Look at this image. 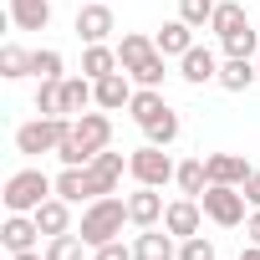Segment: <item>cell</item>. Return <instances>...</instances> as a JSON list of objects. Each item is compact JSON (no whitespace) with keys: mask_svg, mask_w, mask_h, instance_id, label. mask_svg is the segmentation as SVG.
I'll return each instance as SVG.
<instances>
[{"mask_svg":"<svg viewBox=\"0 0 260 260\" xmlns=\"http://www.w3.org/2000/svg\"><path fill=\"white\" fill-rule=\"evenodd\" d=\"M199 204H204V214L219 224V230H235V224H245L250 214V199H245V189L240 184H209L204 194H199Z\"/></svg>","mask_w":260,"mask_h":260,"instance_id":"cell-4","label":"cell"},{"mask_svg":"<svg viewBox=\"0 0 260 260\" xmlns=\"http://www.w3.org/2000/svg\"><path fill=\"white\" fill-rule=\"evenodd\" d=\"M112 31H117V21H112V11H107V0H87V6L77 11V36H82L87 46H102Z\"/></svg>","mask_w":260,"mask_h":260,"instance_id":"cell-8","label":"cell"},{"mask_svg":"<svg viewBox=\"0 0 260 260\" xmlns=\"http://www.w3.org/2000/svg\"><path fill=\"white\" fill-rule=\"evenodd\" d=\"M56 158H61V169H87V164H92V153H87V143H82L77 133H67V138H61Z\"/></svg>","mask_w":260,"mask_h":260,"instance_id":"cell-32","label":"cell"},{"mask_svg":"<svg viewBox=\"0 0 260 260\" xmlns=\"http://www.w3.org/2000/svg\"><path fill=\"white\" fill-rule=\"evenodd\" d=\"M36 112H41V117H67V92H61V82H41V87H36Z\"/></svg>","mask_w":260,"mask_h":260,"instance_id":"cell-29","label":"cell"},{"mask_svg":"<svg viewBox=\"0 0 260 260\" xmlns=\"http://www.w3.org/2000/svg\"><path fill=\"white\" fill-rule=\"evenodd\" d=\"M92 260H138V255H133V245L107 240V245H97V250H92Z\"/></svg>","mask_w":260,"mask_h":260,"instance_id":"cell-36","label":"cell"},{"mask_svg":"<svg viewBox=\"0 0 260 260\" xmlns=\"http://www.w3.org/2000/svg\"><path fill=\"white\" fill-rule=\"evenodd\" d=\"M245 235H250V245H260V209H250V219H245Z\"/></svg>","mask_w":260,"mask_h":260,"instance_id":"cell-38","label":"cell"},{"mask_svg":"<svg viewBox=\"0 0 260 260\" xmlns=\"http://www.w3.org/2000/svg\"><path fill=\"white\" fill-rule=\"evenodd\" d=\"M164 194L158 189H148V184H138L133 194H127V219H133L138 230H153V224H164Z\"/></svg>","mask_w":260,"mask_h":260,"instance_id":"cell-9","label":"cell"},{"mask_svg":"<svg viewBox=\"0 0 260 260\" xmlns=\"http://www.w3.org/2000/svg\"><path fill=\"white\" fill-rule=\"evenodd\" d=\"M240 260H260V245H250V250H240Z\"/></svg>","mask_w":260,"mask_h":260,"instance_id":"cell-40","label":"cell"},{"mask_svg":"<svg viewBox=\"0 0 260 260\" xmlns=\"http://www.w3.org/2000/svg\"><path fill=\"white\" fill-rule=\"evenodd\" d=\"M204 164H209V184H245L250 179V164L240 153H209Z\"/></svg>","mask_w":260,"mask_h":260,"instance_id":"cell-21","label":"cell"},{"mask_svg":"<svg viewBox=\"0 0 260 260\" xmlns=\"http://www.w3.org/2000/svg\"><path fill=\"white\" fill-rule=\"evenodd\" d=\"M122 169H127V158L102 148V153L87 164V194H92V199H102V194H117V184H122Z\"/></svg>","mask_w":260,"mask_h":260,"instance_id":"cell-6","label":"cell"},{"mask_svg":"<svg viewBox=\"0 0 260 260\" xmlns=\"http://www.w3.org/2000/svg\"><path fill=\"white\" fill-rule=\"evenodd\" d=\"M255 82H260L255 56H224V61H219V87H224V92H250Z\"/></svg>","mask_w":260,"mask_h":260,"instance_id":"cell-14","label":"cell"},{"mask_svg":"<svg viewBox=\"0 0 260 260\" xmlns=\"http://www.w3.org/2000/svg\"><path fill=\"white\" fill-rule=\"evenodd\" d=\"M11 21L21 31H46L51 26V0H11Z\"/></svg>","mask_w":260,"mask_h":260,"instance_id":"cell-23","label":"cell"},{"mask_svg":"<svg viewBox=\"0 0 260 260\" xmlns=\"http://www.w3.org/2000/svg\"><path fill=\"white\" fill-rule=\"evenodd\" d=\"M11 260H46V250H16Z\"/></svg>","mask_w":260,"mask_h":260,"instance_id":"cell-39","label":"cell"},{"mask_svg":"<svg viewBox=\"0 0 260 260\" xmlns=\"http://www.w3.org/2000/svg\"><path fill=\"white\" fill-rule=\"evenodd\" d=\"M67 133H72V117H31V122L16 127V153H26V158L56 153Z\"/></svg>","mask_w":260,"mask_h":260,"instance_id":"cell-3","label":"cell"},{"mask_svg":"<svg viewBox=\"0 0 260 260\" xmlns=\"http://www.w3.org/2000/svg\"><path fill=\"white\" fill-rule=\"evenodd\" d=\"M0 245H6L11 255H16V250H36V245H41L36 214H6V224H0Z\"/></svg>","mask_w":260,"mask_h":260,"instance_id":"cell-11","label":"cell"},{"mask_svg":"<svg viewBox=\"0 0 260 260\" xmlns=\"http://www.w3.org/2000/svg\"><path fill=\"white\" fill-rule=\"evenodd\" d=\"M56 194H61L67 204H92V194H87V169H61V174H56Z\"/></svg>","mask_w":260,"mask_h":260,"instance_id":"cell-26","label":"cell"},{"mask_svg":"<svg viewBox=\"0 0 260 260\" xmlns=\"http://www.w3.org/2000/svg\"><path fill=\"white\" fill-rule=\"evenodd\" d=\"M204 219H209V214H204V204H199V199H189V194H179V199L164 209V230H169L174 240L199 235V230H204Z\"/></svg>","mask_w":260,"mask_h":260,"instance_id":"cell-7","label":"cell"},{"mask_svg":"<svg viewBox=\"0 0 260 260\" xmlns=\"http://www.w3.org/2000/svg\"><path fill=\"white\" fill-rule=\"evenodd\" d=\"M127 174H133L138 184H148V189H164V184H174L179 164L169 158V148L143 143V148H133V153H127Z\"/></svg>","mask_w":260,"mask_h":260,"instance_id":"cell-5","label":"cell"},{"mask_svg":"<svg viewBox=\"0 0 260 260\" xmlns=\"http://www.w3.org/2000/svg\"><path fill=\"white\" fill-rule=\"evenodd\" d=\"M255 67H260V56H255Z\"/></svg>","mask_w":260,"mask_h":260,"instance_id":"cell-41","label":"cell"},{"mask_svg":"<svg viewBox=\"0 0 260 260\" xmlns=\"http://www.w3.org/2000/svg\"><path fill=\"white\" fill-rule=\"evenodd\" d=\"M72 133L87 143V153L97 158L107 143H112V117L107 112H82V117H72Z\"/></svg>","mask_w":260,"mask_h":260,"instance_id":"cell-12","label":"cell"},{"mask_svg":"<svg viewBox=\"0 0 260 260\" xmlns=\"http://www.w3.org/2000/svg\"><path fill=\"white\" fill-rule=\"evenodd\" d=\"M56 194V179H46L41 169H16L11 179H6V214H36L46 199Z\"/></svg>","mask_w":260,"mask_h":260,"instance_id":"cell-2","label":"cell"},{"mask_svg":"<svg viewBox=\"0 0 260 260\" xmlns=\"http://www.w3.org/2000/svg\"><path fill=\"white\" fill-rule=\"evenodd\" d=\"M209 31H214L219 41H230V36L250 31V16H245V6H240V0H219V6H214V21H209Z\"/></svg>","mask_w":260,"mask_h":260,"instance_id":"cell-18","label":"cell"},{"mask_svg":"<svg viewBox=\"0 0 260 260\" xmlns=\"http://www.w3.org/2000/svg\"><path fill=\"white\" fill-rule=\"evenodd\" d=\"M214 6H219V0H179V16H184L194 31H204V26L214 21Z\"/></svg>","mask_w":260,"mask_h":260,"instance_id":"cell-33","label":"cell"},{"mask_svg":"<svg viewBox=\"0 0 260 260\" xmlns=\"http://www.w3.org/2000/svg\"><path fill=\"white\" fill-rule=\"evenodd\" d=\"M92 87H97V107L102 112H122L127 102H133V92H138V82L127 77V72H112V77H102Z\"/></svg>","mask_w":260,"mask_h":260,"instance_id":"cell-13","label":"cell"},{"mask_svg":"<svg viewBox=\"0 0 260 260\" xmlns=\"http://www.w3.org/2000/svg\"><path fill=\"white\" fill-rule=\"evenodd\" d=\"M153 51H158V46H153V36H143V31H122V41H117V61H122V72H138Z\"/></svg>","mask_w":260,"mask_h":260,"instance_id":"cell-19","label":"cell"},{"mask_svg":"<svg viewBox=\"0 0 260 260\" xmlns=\"http://www.w3.org/2000/svg\"><path fill=\"white\" fill-rule=\"evenodd\" d=\"M127 77H133L138 87H164V77H169V56H164V51H153L138 72H127Z\"/></svg>","mask_w":260,"mask_h":260,"instance_id":"cell-30","label":"cell"},{"mask_svg":"<svg viewBox=\"0 0 260 260\" xmlns=\"http://www.w3.org/2000/svg\"><path fill=\"white\" fill-rule=\"evenodd\" d=\"M174 184H179V194L199 199V194L209 189V164H204V158H184V164H179V174H174Z\"/></svg>","mask_w":260,"mask_h":260,"instance_id":"cell-24","label":"cell"},{"mask_svg":"<svg viewBox=\"0 0 260 260\" xmlns=\"http://www.w3.org/2000/svg\"><path fill=\"white\" fill-rule=\"evenodd\" d=\"M112 72H122V61H117V46H87L82 51V77H92V82H102V77H112Z\"/></svg>","mask_w":260,"mask_h":260,"instance_id":"cell-20","label":"cell"},{"mask_svg":"<svg viewBox=\"0 0 260 260\" xmlns=\"http://www.w3.org/2000/svg\"><path fill=\"white\" fill-rule=\"evenodd\" d=\"M179 77H184L189 87H204V82H219V56H214L209 46H189V51L179 56Z\"/></svg>","mask_w":260,"mask_h":260,"instance_id":"cell-10","label":"cell"},{"mask_svg":"<svg viewBox=\"0 0 260 260\" xmlns=\"http://www.w3.org/2000/svg\"><path fill=\"white\" fill-rule=\"evenodd\" d=\"M133 255L138 260H179V245H174V235L169 230H138V240H133Z\"/></svg>","mask_w":260,"mask_h":260,"instance_id":"cell-16","label":"cell"},{"mask_svg":"<svg viewBox=\"0 0 260 260\" xmlns=\"http://www.w3.org/2000/svg\"><path fill=\"white\" fill-rule=\"evenodd\" d=\"M219 46H224V56H260V26H250V31L219 41Z\"/></svg>","mask_w":260,"mask_h":260,"instance_id":"cell-34","label":"cell"},{"mask_svg":"<svg viewBox=\"0 0 260 260\" xmlns=\"http://www.w3.org/2000/svg\"><path fill=\"white\" fill-rule=\"evenodd\" d=\"M0 77H6V82H16V77H31V51L26 46H0Z\"/></svg>","mask_w":260,"mask_h":260,"instance_id":"cell-28","label":"cell"},{"mask_svg":"<svg viewBox=\"0 0 260 260\" xmlns=\"http://www.w3.org/2000/svg\"><path fill=\"white\" fill-rule=\"evenodd\" d=\"M164 112H169V102H164V87H138V92H133V102H127V117H133L138 127H153Z\"/></svg>","mask_w":260,"mask_h":260,"instance_id":"cell-15","label":"cell"},{"mask_svg":"<svg viewBox=\"0 0 260 260\" xmlns=\"http://www.w3.org/2000/svg\"><path fill=\"white\" fill-rule=\"evenodd\" d=\"M179 127H184V122H179V112L169 107V112H164V117H158L153 127H143V133H148V143H158V148H169V143H179Z\"/></svg>","mask_w":260,"mask_h":260,"instance_id":"cell-31","label":"cell"},{"mask_svg":"<svg viewBox=\"0 0 260 260\" xmlns=\"http://www.w3.org/2000/svg\"><path fill=\"white\" fill-rule=\"evenodd\" d=\"M179 260H219V255H214V240L189 235V240H179Z\"/></svg>","mask_w":260,"mask_h":260,"instance_id":"cell-35","label":"cell"},{"mask_svg":"<svg viewBox=\"0 0 260 260\" xmlns=\"http://www.w3.org/2000/svg\"><path fill=\"white\" fill-rule=\"evenodd\" d=\"M87 250H92V245H87L77 230H67V235H51V240H46V260H82Z\"/></svg>","mask_w":260,"mask_h":260,"instance_id":"cell-27","label":"cell"},{"mask_svg":"<svg viewBox=\"0 0 260 260\" xmlns=\"http://www.w3.org/2000/svg\"><path fill=\"white\" fill-rule=\"evenodd\" d=\"M36 224H41L46 240H51V235H67V230H72V204H67L61 194H51V199L36 209Z\"/></svg>","mask_w":260,"mask_h":260,"instance_id":"cell-22","label":"cell"},{"mask_svg":"<svg viewBox=\"0 0 260 260\" xmlns=\"http://www.w3.org/2000/svg\"><path fill=\"white\" fill-rule=\"evenodd\" d=\"M122 224H133V219H127V199H122V194H102V199H92V204L82 209L77 235L97 250V245H107V240H122Z\"/></svg>","mask_w":260,"mask_h":260,"instance_id":"cell-1","label":"cell"},{"mask_svg":"<svg viewBox=\"0 0 260 260\" xmlns=\"http://www.w3.org/2000/svg\"><path fill=\"white\" fill-rule=\"evenodd\" d=\"M153 46H158L164 56H184V51L194 46V26H189L184 16H174V21H164V26H158V36H153Z\"/></svg>","mask_w":260,"mask_h":260,"instance_id":"cell-17","label":"cell"},{"mask_svg":"<svg viewBox=\"0 0 260 260\" xmlns=\"http://www.w3.org/2000/svg\"><path fill=\"white\" fill-rule=\"evenodd\" d=\"M240 189H245V199H250V209H260V169H250V179H245Z\"/></svg>","mask_w":260,"mask_h":260,"instance_id":"cell-37","label":"cell"},{"mask_svg":"<svg viewBox=\"0 0 260 260\" xmlns=\"http://www.w3.org/2000/svg\"><path fill=\"white\" fill-rule=\"evenodd\" d=\"M31 77H41V82H61V77H67V56H61L56 46L31 51Z\"/></svg>","mask_w":260,"mask_h":260,"instance_id":"cell-25","label":"cell"}]
</instances>
